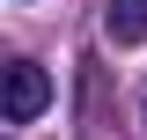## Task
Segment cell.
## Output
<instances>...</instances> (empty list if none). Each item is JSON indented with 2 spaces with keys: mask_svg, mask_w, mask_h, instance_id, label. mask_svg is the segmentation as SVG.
Listing matches in <instances>:
<instances>
[{
  "mask_svg": "<svg viewBox=\"0 0 147 140\" xmlns=\"http://www.w3.org/2000/svg\"><path fill=\"white\" fill-rule=\"evenodd\" d=\"M44 103H52V74L37 67V59H7V88H0V111H7V125H30Z\"/></svg>",
  "mask_w": 147,
  "mask_h": 140,
  "instance_id": "cell-1",
  "label": "cell"
},
{
  "mask_svg": "<svg viewBox=\"0 0 147 140\" xmlns=\"http://www.w3.org/2000/svg\"><path fill=\"white\" fill-rule=\"evenodd\" d=\"M110 44H147V0H103Z\"/></svg>",
  "mask_w": 147,
  "mask_h": 140,
  "instance_id": "cell-2",
  "label": "cell"
}]
</instances>
